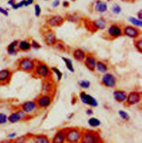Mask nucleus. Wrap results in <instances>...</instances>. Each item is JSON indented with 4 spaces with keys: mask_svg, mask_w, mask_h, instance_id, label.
I'll return each mask as SVG.
<instances>
[{
    "mask_svg": "<svg viewBox=\"0 0 142 143\" xmlns=\"http://www.w3.org/2000/svg\"><path fill=\"white\" fill-rule=\"evenodd\" d=\"M128 20L133 25H135V26L140 27H141L142 25V22L141 20L137 19H136V18L133 17H130L128 19Z\"/></svg>",
    "mask_w": 142,
    "mask_h": 143,
    "instance_id": "c85d7f7f",
    "label": "nucleus"
},
{
    "mask_svg": "<svg viewBox=\"0 0 142 143\" xmlns=\"http://www.w3.org/2000/svg\"><path fill=\"white\" fill-rule=\"evenodd\" d=\"M142 99L141 92L137 91H132L127 96L126 101L129 105L137 104L139 103Z\"/></svg>",
    "mask_w": 142,
    "mask_h": 143,
    "instance_id": "0eeeda50",
    "label": "nucleus"
},
{
    "mask_svg": "<svg viewBox=\"0 0 142 143\" xmlns=\"http://www.w3.org/2000/svg\"><path fill=\"white\" fill-rule=\"evenodd\" d=\"M113 97L116 101L119 103L126 100L127 95L124 91L122 90H115L113 92Z\"/></svg>",
    "mask_w": 142,
    "mask_h": 143,
    "instance_id": "dca6fc26",
    "label": "nucleus"
},
{
    "mask_svg": "<svg viewBox=\"0 0 142 143\" xmlns=\"http://www.w3.org/2000/svg\"><path fill=\"white\" fill-rule=\"evenodd\" d=\"M94 8L96 11L100 13H103L107 11L108 6L107 3L105 2L97 1L95 5Z\"/></svg>",
    "mask_w": 142,
    "mask_h": 143,
    "instance_id": "a211bd4d",
    "label": "nucleus"
},
{
    "mask_svg": "<svg viewBox=\"0 0 142 143\" xmlns=\"http://www.w3.org/2000/svg\"><path fill=\"white\" fill-rule=\"evenodd\" d=\"M18 41H15L12 42L11 44H10V45L8 46L7 51L9 54L10 55H16L17 53V50L15 49L16 46L17 45Z\"/></svg>",
    "mask_w": 142,
    "mask_h": 143,
    "instance_id": "5701e85b",
    "label": "nucleus"
},
{
    "mask_svg": "<svg viewBox=\"0 0 142 143\" xmlns=\"http://www.w3.org/2000/svg\"><path fill=\"white\" fill-rule=\"evenodd\" d=\"M112 12L114 14L118 15V14H119L120 13V12H121L122 8L118 5L114 4L113 5V6L112 7Z\"/></svg>",
    "mask_w": 142,
    "mask_h": 143,
    "instance_id": "72a5a7b5",
    "label": "nucleus"
},
{
    "mask_svg": "<svg viewBox=\"0 0 142 143\" xmlns=\"http://www.w3.org/2000/svg\"><path fill=\"white\" fill-rule=\"evenodd\" d=\"M73 58L78 61L82 62L84 60L86 55V52L81 49L75 50L73 53Z\"/></svg>",
    "mask_w": 142,
    "mask_h": 143,
    "instance_id": "f3484780",
    "label": "nucleus"
},
{
    "mask_svg": "<svg viewBox=\"0 0 142 143\" xmlns=\"http://www.w3.org/2000/svg\"><path fill=\"white\" fill-rule=\"evenodd\" d=\"M124 33L130 38H136L139 36V31L137 28L131 26H127L124 29Z\"/></svg>",
    "mask_w": 142,
    "mask_h": 143,
    "instance_id": "9d476101",
    "label": "nucleus"
},
{
    "mask_svg": "<svg viewBox=\"0 0 142 143\" xmlns=\"http://www.w3.org/2000/svg\"><path fill=\"white\" fill-rule=\"evenodd\" d=\"M57 49L59 50H65V48H64V46L63 45L61 44H57Z\"/></svg>",
    "mask_w": 142,
    "mask_h": 143,
    "instance_id": "a19ab883",
    "label": "nucleus"
},
{
    "mask_svg": "<svg viewBox=\"0 0 142 143\" xmlns=\"http://www.w3.org/2000/svg\"><path fill=\"white\" fill-rule=\"evenodd\" d=\"M80 96L82 102L84 104L92 107H97L98 105V101L94 98L89 94H86L84 91L80 93Z\"/></svg>",
    "mask_w": 142,
    "mask_h": 143,
    "instance_id": "20e7f679",
    "label": "nucleus"
},
{
    "mask_svg": "<svg viewBox=\"0 0 142 143\" xmlns=\"http://www.w3.org/2000/svg\"><path fill=\"white\" fill-rule=\"evenodd\" d=\"M93 25H94L96 28L100 30H103L105 28L107 24H106V22L105 20L102 19V18H100V19H98L95 21L93 22Z\"/></svg>",
    "mask_w": 142,
    "mask_h": 143,
    "instance_id": "aec40b11",
    "label": "nucleus"
},
{
    "mask_svg": "<svg viewBox=\"0 0 142 143\" xmlns=\"http://www.w3.org/2000/svg\"><path fill=\"white\" fill-rule=\"evenodd\" d=\"M7 120V117L5 114L0 113V124H4Z\"/></svg>",
    "mask_w": 142,
    "mask_h": 143,
    "instance_id": "c9c22d12",
    "label": "nucleus"
},
{
    "mask_svg": "<svg viewBox=\"0 0 142 143\" xmlns=\"http://www.w3.org/2000/svg\"><path fill=\"white\" fill-rule=\"evenodd\" d=\"M16 135V134L15 133H11L8 135V137H10V138H13V137H15Z\"/></svg>",
    "mask_w": 142,
    "mask_h": 143,
    "instance_id": "49530a36",
    "label": "nucleus"
},
{
    "mask_svg": "<svg viewBox=\"0 0 142 143\" xmlns=\"http://www.w3.org/2000/svg\"><path fill=\"white\" fill-rule=\"evenodd\" d=\"M96 68L99 72H100V73H103V74L106 73L108 71L107 65H106L105 62L102 61L97 62Z\"/></svg>",
    "mask_w": 142,
    "mask_h": 143,
    "instance_id": "412c9836",
    "label": "nucleus"
},
{
    "mask_svg": "<svg viewBox=\"0 0 142 143\" xmlns=\"http://www.w3.org/2000/svg\"><path fill=\"white\" fill-rule=\"evenodd\" d=\"M80 142L84 143H96L102 142V139L97 132L85 131L82 133Z\"/></svg>",
    "mask_w": 142,
    "mask_h": 143,
    "instance_id": "f257e3e1",
    "label": "nucleus"
},
{
    "mask_svg": "<svg viewBox=\"0 0 142 143\" xmlns=\"http://www.w3.org/2000/svg\"><path fill=\"white\" fill-rule=\"evenodd\" d=\"M37 107V104L35 101H30L25 103L22 105V109L23 111L27 113L33 111Z\"/></svg>",
    "mask_w": 142,
    "mask_h": 143,
    "instance_id": "2eb2a0df",
    "label": "nucleus"
},
{
    "mask_svg": "<svg viewBox=\"0 0 142 143\" xmlns=\"http://www.w3.org/2000/svg\"><path fill=\"white\" fill-rule=\"evenodd\" d=\"M78 85L82 88L87 89H88L91 86V83L88 80H80L78 82Z\"/></svg>",
    "mask_w": 142,
    "mask_h": 143,
    "instance_id": "7c9ffc66",
    "label": "nucleus"
},
{
    "mask_svg": "<svg viewBox=\"0 0 142 143\" xmlns=\"http://www.w3.org/2000/svg\"><path fill=\"white\" fill-rule=\"evenodd\" d=\"M53 88L52 84L49 81H47L45 82L44 84L43 85L42 90L44 92H50L53 90Z\"/></svg>",
    "mask_w": 142,
    "mask_h": 143,
    "instance_id": "bb28decb",
    "label": "nucleus"
},
{
    "mask_svg": "<svg viewBox=\"0 0 142 143\" xmlns=\"http://www.w3.org/2000/svg\"><path fill=\"white\" fill-rule=\"evenodd\" d=\"M10 76V72L7 70L0 71V81H6Z\"/></svg>",
    "mask_w": 142,
    "mask_h": 143,
    "instance_id": "cd10ccee",
    "label": "nucleus"
},
{
    "mask_svg": "<svg viewBox=\"0 0 142 143\" xmlns=\"http://www.w3.org/2000/svg\"><path fill=\"white\" fill-rule=\"evenodd\" d=\"M102 83L105 86L113 88L116 85L117 79L113 75L108 73L102 77Z\"/></svg>",
    "mask_w": 142,
    "mask_h": 143,
    "instance_id": "39448f33",
    "label": "nucleus"
},
{
    "mask_svg": "<svg viewBox=\"0 0 142 143\" xmlns=\"http://www.w3.org/2000/svg\"><path fill=\"white\" fill-rule=\"evenodd\" d=\"M33 1H34V0H26V2H25L24 6H29V5H31V4H32V3H33Z\"/></svg>",
    "mask_w": 142,
    "mask_h": 143,
    "instance_id": "79ce46f5",
    "label": "nucleus"
},
{
    "mask_svg": "<svg viewBox=\"0 0 142 143\" xmlns=\"http://www.w3.org/2000/svg\"><path fill=\"white\" fill-rule=\"evenodd\" d=\"M96 59L92 55H88L84 59V64L88 69L91 71H94L96 67Z\"/></svg>",
    "mask_w": 142,
    "mask_h": 143,
    "instance_id": "1a4fd4ad",
    "label": "nucleus"
},
{
    "mask_svg": "<svg viewBox=\"0 0 142 143\" xmlns=\"http://www.w3.org/2000/svg\"><path fill=\"white\" fill-rule=\"evenodd\" d=\"M44 40L48 45H54L57 43L56 36L52 32H47L45 33Z\"/></svg>",
    "mask_w": 142,
    "mask_h": 143,
    "instance_id": "f8f14e48",
    "label": "nucleus"
},
{
    "mask_svg": "<svg viewBox=\"0 0 142 143\" xmlns=\"http://www.w3.org/2000/svg\"><path fill=\"white\" fill-rule=\"evenodd\" d=\"M62 60H63V61L64 62V64L67 67V69L71 71L72 72H74V67H73V65L72 63V61L71 59L68 58H64L63 57L62 58Z\"/></svg>",
    "mask_w": 142,
    "mask_h": 143,
    "instance_id": "b1692460",
    "label": "nucleus"
},
{
    "mask_svg": "<svg viewBox=\"0 0 142 143\" xmlns=\"http://www.w3.org/2000/svg\"><path fill=\"white\" fill-rule=\"evenodd\" d=\"M22 114L21 112H16L12 114L10 117H8V119L10 122L11 123H16L19 122L22 118Z\"/></svg>",
    "mask_w": 142,
    "mask_h": 143,
    "instance_id": "6ab92c4d",
    "label": "nucleus"
},
{
    "mask_svg": "<svg viewBox=\"0 0 142 143\" xmlns=\"http://www.w3.org/2000/svg\"><path fill=\"white\" fill-rule=\"evenodd\" d=\"M63 6L64 7H66V6H68V5H69V3H68L67 1H64V2L63 3Z\"/></svg>",
    "mask_w": 142,
    "mask_h": 143,
    "instance_id": "de8ad7c7",
    "label": "nucleus"
},
{
    "mask_svg": "<svg viewBox=\"0 0 142 143\" xmlns=\"http://www.w3.org/2000/svg\"><path fill=\"white\" fill-rule=\"evenodd\" d=\"M44 1H48V0H44Z\"/></svg>",
    "mask_w": 142,
    "mask_h": 143,
    "instance_id": "09e8293b",
    "label": "nucleus"
},
{
    "mask_svg": "<svg viewBox=\"0 0 142 143\" xmlns=\"http://www.w3.org/2000/svg\"><path fill=\"white\" fill-rule=\"evenodd\" d=\"M35 73L36 75L41 78H47L51 74L49 67L46 64L39 62L35 66Z\"/></svg>",
    "mask_w": 142,
    "mask_h": 143,
    "instance_id": "7ed1b4c3",
    "label": "nucleus"
},
{
    "mask_svg": "<svg viewBox=\"0 0 142 143\" xmlns=\"http://www.w3.org/2000/svg\"><path fill=\"white\" fill-rule=\"evenodd\" d=\"M88 123L90 126L93 127V128H96V127L100 126L101 122L97 118L91 117L88 121Z\"/></svg>",
    "mask_w": 142,
    "mask_h": 143,
    "instance_id": "393cba45",
    "label": "nucleus"
},
{
    "mask_svg": "<svg viewBox=\"0 0 142 143\" xmlns=\"http://www.w3.org/2000/svg\"><path fill=\"white\" fill-rule=\"evenodd\" d=\"M66 130H61L54 136L52 142L54 143H61L65 142Z\"/></svg>",
    "mask_w": 142,
    "mask_h": 143,
    "instance_id": "4468645a",
    "label": "nucleus"
},
{
    "mask_svg": "<svg viewBox=\"0 0 142 143\" xmlns=\"http://www.w3.org/2000/svg\"><path fill=\"white\" fill-rule=\"evenodd\" d=\"M135 47L136 49V50L139 52L140 53H142V41L141 39L137 40L136 41L134 44Z\"/></svg>",
    "mask_w": 142,
    "mask_h": 143,
    "instance_id": "473e14b6",
    "label": "nucleus"
},
{
    "mask_svg": "<svg viewBox=\"0 0 142 143\" xmlns=\"http://www.w3.org/2000/svg\"><path fill=\"white\" fill-rule=\"evenodd\" d=\"M41 13V8L39 5L36 4L35 5V14L36 17L39 16Z\"/></svg>",
    "mask_w": 142,
    "mask_h": 143,
    "instance_id": "f704fd0d",
    "label": "nucleus"
},
{
    "mask_svg": "<svg viewBox=\"0 0 142 143\" xmlns=\"http://www.w3.org/2000/svg\"><path fill=\"white\" fill-rule=\"evenodd\" d=\"M142 17V10H140V11L138 13V17L139 19L141 20Z\"/></svg>",
    "mask_w": 142,
    "mask_h": 143,
    "instance_id": "a18cd8bd",
    "label": "nucleus"
},
{
    "mask_svg": "<svg viewBox=\"0 0 142 143\" xmlns=\"http://www.w3.org/2000/svg\"><path fill=\"white\" fill-rule=\"evenodd\" d=\"M19 67L23 71H32L35 69V62L30 58H24L19 62Z\"/></svg>",
    "mask_w": 142,
    "mask_h": 143,
    "instance_id": "423d86ee",
    "label": "nucleus"
},
{
    "mask_svg": "<svg viewBox=\"0 0 142 143\" xmlns=\"http://www.w3.org/2000/svg\"><path fill=\"white\" fill-rule=\"evenodd\" d=\"M25 2H26V0H22V1H21L20 2H19V3H17V4H16V5H17V8L22 7L23 6H24Z\"/></svg>",
    "mask_w": 142,
    "mask_h": 143,
    "instance_id": "ea45409f",
    "label": "nucleus"
},
{
    "mask_svg": "<svg viewBox=\"0 0 142 143\" xmlns=\"http://www.w3.org/2000/svg\"><path fill=\"white\" fill-rule=\"evenodd\" d=\"M19 49L22 51H28L30 50L31 47V45L29 42L26 41H22L19 42Z\"/></svg>",
    "mask_w": 142,
    "mask_h": 143,
    "instance_id": "a878e982",
    "label": "nucleus"
},
{
    "mask_svg": "<svg viewBox=\"0 0 142 143\" xmlns=\"http://www.w3.org/2000/svg\"><path fill=\"white\" fill-rule=\"evenodd\" d=\"M82 132L77 128H71L66 130L65 141L68 143H78L80 140Z\"/></svg>",
    "mask_w": 142,
    "mask_h": 143,
    "instance_id": "f03ea898",
    "label": "nucleus"
},
{
    "mask_svg": "<svg viewBox=\"0 0 142 143\" xmlns=\"http://www.w3.org/2000/svg\"><path fill=\"white\" fill-rule=\"evenodd\" d=\"M33 140L37 143H49V140L48 137L44 135H39L34 137Z\"/></svg>",
    "mask_w": 142,
    "mask_h": 143,
    "instance_id": "4be33fe9",
    "label": "nucleus"
},
{
    "mask_svg": "<svg viewBox=\"0 0 142 143\" xmlns=\"http://www.w3.org/2000/svg\"><path fill=\"white\" fill-rule=\"evenodd\" d=\"M86 114L88 115H92L93 114V111L91 109H88L86 111Z\"/></svg>",
    "mask_w": 142,
    "mask_h": 143,
    "instance_id": "c03bdc74",
    "label": "nucleus"
},
{
    "mask_svg": "<svg viewBox=\"0 0 142 143\" xmlns=\"http://www.w3.org/2000/svg\"><path fill=\"white\" fill-rule=\"evenodd\" d=\"M64 22V19L59 15L54 16L48 20V24L52 27L61 26Z\"/></svg>",
    "mask_w": 142,
    "mask_h": 143,
    "instance_id": "ddd939ff",
    "label": "nucleus"
},
{
    "mask_svg": "<svg viewBox=\"0 0 142 143\" xmlns=\"http://www.w3.org/2000/svg\"><path fill=\"white\" fill-rule=\"evenodd\" d=\"M0 12L2 13H3V15H5V16H8V12L7 11V10H5L4 8H2V7H0Z\"/></svg>",
    "mask_w": 142,
    "mask_h": 143,
    "instance_id": "37998d69",
    "label": "nucleus"
},
{
    "mask_svg": "<svg viewBox=\"0 0 142 143\" xmlns=\"http://www.w3.org/2000/svg\"><path fill=\"white\" fill-rule=\"evenodd\" d=\"M51 69L55 73L56 75L57 80H58V81H60L62 78V73L61 72V71L58 69H57V67H52Z\"/></svg>",
    "mask_w": 142,
    "mask_h": 143,
    "instance_id": "2f4dec72",
    "label": "nucleus"
},
{
    "mask_svg": "<svg viewBox=\"0 0 142 143\" xmlns=\"http://www.w3.org/2000/svg\"><path fill=\"white\" fill-rule=\"evenodd\" d=\"M52 102V98L49 95H43L37 99V106L41 108H48Z\"/></svg>",
    "mask_w": 142,
    "mask_h": 143,
    "instance_id": "6e6552de",
    "label": "nucleus"
},
{
    "mask_svg": "<svg viewBox=\"0 0 142 143\" xmlns=\"http://www.w3.org/2000/svg\"><path fill=\"white\" fill-rule=\"evenodd\" d=\"M60 4V0H55L52 3V7H58Z\"/></svg>",
    "mask_w": 142,
    "mask_h": 143,
    "instance_id": "58836bf2",
    "label": "nucleus"
},
{
    "mask_svg": "<svg viewBox=\"0 0 142 143\" xmlns=\"http://www.w3.org/2000/svg\"><path fill=\"white\" fill-rule=\"evenodd\" d=\"M8 3L9 5H11L12 8H13V9H15V10L17 9V5H16V4H15V0H10V1H8Z\"/></svg>",
    "mask_w": 142,
    "mask_h": 143,
    "instance_id": "4c0bfd02",
    "label": "nucleus"
},
{
    "mask_svg": "<svg viewBox=\"0 0 142 143\" xmlns=\"http://www.w3.org/2000/svg\"><path fill=\"white\" fill-rule=\"evenodd\" d=\"M108 33L111 37L117 38L122 35V31L119 26L117 25H112L108 30Z\"/></svg>",
    "mask_w": 142,
    "mask_h": 143,
    "instance_id": "9b49d317",
    "label": "nucleus"
},
{
    "mask_svg": "<svg viewBox=\"0 0 142 143\" xmlns=\"http://www.w3.org/2000/svg\"><path fill=\"white\" fill-rule=\"evenodd\" d=\"M118 114L122 119L125 121H128L129 119V115L125 111L120 110L118 111Z\"/></svg>",
    "mask_w": 142,
    "mask_h": 143,
    "instance_id": "c756f323",
    "label": "nucleus"
},
{
    "mask_svg": "<svg viewBox=\"0 0 142 143\" xmlns=\"http://www.w3.org/2000/svg\"><path fill=\"white\" fill-rule=\"evenodd\" d=\"M31 46L33 48V49H36V50L39 49V48H41L40 45H39L37 42L35 41H32Z\"/></svg>",
    "mask_w": 142,
    "mask_h": 143,
    "instance_id": "e433bc0d",
    "label": "nucleus"
}]
</instances>
